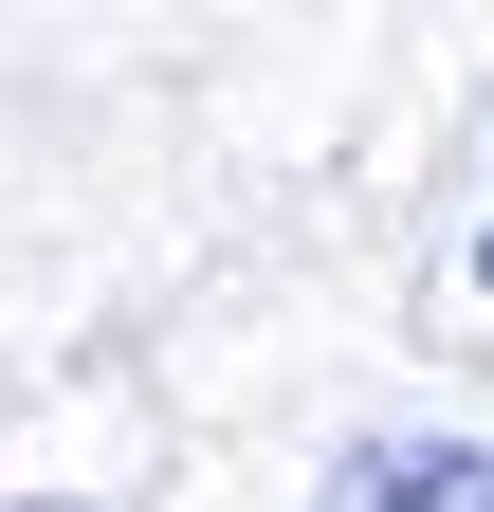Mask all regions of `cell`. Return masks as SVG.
Listing matches in <instances>:
<instances>
[{
	"label": "cell",
	"mask_w": 494,
	"mask_h": 512,
	"mask_svg": "<svg viewBox=\"0 0 494 512\" xmlns=\"http://www.w3.org/2000/svg\"><path fill=\"white\" fill-rule=\"evenodd\" d=\"M19 512H92V494H19Z\"/></svg>",
	"instance_id": "2"
},
{
	"label": "cell",
	"mask_w": 494,
	"mask_h": 512,
	"mask_svg": "<svg viewBox=\"0 0 494 512\" xmlns=\"http://www.w3.org/2000/svg\"><path fill=\"white\" fill-rule=\"evenodd\" d=\"M476 293H494V238H476Z\"/></svg>",
	"instance_id": "3"
},
{
	"label": "cell",
	"mask_w": 494,
	"mask_h": 512,
	"mask_svg": "<svg viewBox=\"0 0 494 512\" xmlns=\"http://www.w3.org/2000/svg\"><path fill=\"white\" fill-rule=\"evenodd\" d=\"M330 512H494V439H366L330 458Z\"/></svg>",
	"instance_id": "1"
}]
</instances>
